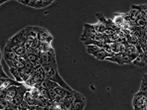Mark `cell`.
Returning <instances> with one entry per match:
<instances>
[{
	"label": "cell",
	"mask_w": 147,
	"mask_h": 110,
	"mask_svg": "<svg viewBox=\"0 0 147 110\" xmlns=\"http://www.w3.org/2000/svg\"><path fill=\"white\" fill-rule=\"evenodd\" d=\"M42 66L44 68L45 72H46V78H48L50 80L58 83L60 86L66 88V89L69 90V91H71V92L73 91V89L68 85V83H66V81L63 80V78L60 76L59 72H58L57 62H54L50 64H43Z\"/></svg>",
	"instance_id": "obj_1"
},
{
	"label": "cell",
	"mask_w": 147,
	"mask_h": 110,
	"mask_svg": "<svg viewBox=\"0 0 147 110\" xmlns=\"http://www.w3.org/2000/svg\"><path fill=\"white\" fill-rule=\"evenodd\" d=\"M135 59L136 58L127 55L126 53L122 52V53L115 54V55L111 58H107V61L116 62V64H132V62L134 61Z\"/></svg>",
	"instance_id": "obj_2"
},
{
	"label": "cell",
	"mask_w": 147,
	"mask_h": 110,
	"mask_svg": "<svg viewBox=\"0 0 147 110\" xmlns=\"http://www.w3.org/2000/svg\"><path fill=\"white\" fill-rule=\"evenodd\" d=\"M147 105V95L142 91H137L133 96L132 99V108L135 109H142Z\"/></svg>",
	"instance_id": "obj_3"
},
{
	"label": "cell",
	"mask_w": 147,
	"mask_h": 110,
	"mask_svg": "<svg viewBox=\"0 0 147 110\" xmlns=\"http://www.w3.org/2000/svg\"><path fill=\"white\" fill-rule=\"evenodd\" d=\"M26 42L25 39V29L21 30L17 34H15L11 39H9L7 42V45H13V46H24Z\"/></svg>",
	"instance_id": "obj_4"
},
{
	"label": "cell",
	"mask_w": 147,
	"mask_h": 110,
	"mask_svg": "<svg viewBox=\"0 0 147 110\" xmlns=\"http://www.w3.org/2000/svg\"><path fill=\"white\" fill-rule=\"evenodd\" d=\"M86 107V98L81 93L76 91V98L69 110H84Z\"/></svg>",
	"instance_id": "obj_5"
},
{
	"label": "cell",
	"mask_w": 147,
	"mask_h": 110,
	"mask_svg": "<svg viewBox=\"0 0 147 110\" xmlns=\"http://www.w3.org/2000/svg\"><path fill=\"white\" fill-rule=\"evenodd\" d=\"M30 89V87L26 86L25 85H22V86H19L18 87V91H17L16 95L15 97L13 98V101L12 103L16 106H20L22 104V102L24 101V96H25V93Z\"/></svg>",
	"instance_id": "obj_6"
},
{
	"label": "cell",
	"mask_w": 147,
	"mask_h": 110,
	"mask_svg": "<svg viewBox=\"0 0 147 110\" xmlns=\"http://www.w3.org/2000/svg\"><path fill=\"white\" fill-rule=\"evenodd\" d=\"M35 30L37 32V35H38V40L41 43H49V44H51V42L53 41V37L46 29L41 27H35Z\"/></svg>",
	"instance_id": "obj_7"
},
{
	"label": "cell",
	"mask_w": 147,
	"mask_h": 110,
	"mask_svg": "<svg viewBox=\"0 0 147 110\" xmlns=\"http://www.w3.org/2000/svg\"><path fill=\"white\" fill-rule=\"evenodd\" d=\"M41 59H42L43 64H52V62H56V55H55L54 49H52L51 51H49V52H46V53L41 54Z\"/></svg>",
	"instance_id": "obj_8"
},
{
	"label": "cell",
	"mask_w": 147,
	"mask_h": 110,
	"mask_svg": "<svg viewBox=\"0 0 147 110\" xmlns=\"http://www.w3.org/2000/svg\"><path fill=\"white\" fill-rule=\"evenodd\" d=\"M22 86L24 85V83H21L17 80H13L12 78H7V79H0V89H7L10 86Z\"/></svg>",
	"instance_id": "obj_9"
},
{
	"label": "cell",
	"mask_w": 147,
	"mask_h": 110,
	"mask_svg": "<svg viewBox=\"0 0 147 110\" xmlns=\"http://www.w3.org/2000/svg\"><path fill=\"white\" fill-rule=\"evenodd\" d=\"M25 39L27 42H34L38 39V35L35 30V27L25 28Z\"/></svg>",
	"instance_id": "obj_10"
},
{
	"label": "cell",
	"mask_w": 147,
	"mask_h": 110,
	"mask_svg": "<svg viewBox=\"0 0 147 110\" xmlns=\"http://www.w3.org/2000/svg\"><path fill=\"white\" fill-rule=\"evenodd\" d=\"M113 56H114L113 54H109L107 51H105V49L102 48L100 51L98 52L94 57L96 58V59L99 60V61H105V60H107V58H111V57H113Z\"/></svg>",
	"instance_id": "obj_11"
},
{
	"label": "cell",
	"mask_w": 147,
	"mask_h": 110,
	"mask_svg": "<svg viewBox=\"0 0 147 110\" xmlns=\"http://www.w3.org/2000/svg\"><path fill=\"white\" fill-rule=\"evenodd\" d=\"M4 59L5 61H20L22 57L18 56L14 52H4Z\"/></svg>",
	"instance_id": "obj_12"
},
{
	"label": "cell",
	"mask_w": 147,
	"mask_h": 110,
	"mask_svg": "<svg viewBox=\"0 0 147 110\" xmlns=\"http://www.w3.org/2000/svg\"><path fill=\"white\" fill-rule=\"evenodd\" d=\"M112 21H113L114 24L117 26L120 30L122 29L123 26L125 24V19H124V17H123V14H115V16H114Z\"/></svg>",
	"instance_id": "obj_13"
},
{
	"label": "cell",
	"mask_w": 147,
	"mask_h": 110,
	"mask_svg": "<svg viewBox=\"0 0 147 110\" xmlns=\"http://www.w3.org/2000/svg\"><path fill=\"white\" fill-rule=\"evenodd\" d=\"M53 3L52 0H35V3H34L33 8H37V9H40V8H45L47 6H49L50 4Z\"/></svg>",
	"instance_id": "obj_14"
},
{
	"label": "cell",
	"mask_w": 147,
	"mask_h": 110,
	"mask_svg": "<svg viewBox=\"0 0 147 110\" xmlns=\"http://www.w3.org/2000/svg\"><path fill=\"white\" fill-rule=\"evenodd\" d=\"M24 101L28 103V105H29V106H34V105H36L37 99H35V98L33 97V95H32L31 92H30V89L25 93Z\"/></svg>",
	"instance_id": "obj_15"
},
{
	"label": "cell",
	"mask_w": 147,
	"mask_h": 110,
	"mask_svg": "<svg viewBox=\"0 0 147 110\" xmlns=\"http://www.w3.org/2000/svg\"><path fill=\"white\" fill-rule=\"evenodd\" d=\"M10 68V72H11V74L14 76L15 80L19 81V82H21V83H24L23 78H22V75H21L20 70H18V68Z\"/></svg>",
	"instance_id": "obj_16"
},
{
	"label": "cell",
	"mask_w": 147,
	"mask_h": 110,
	"mask_svg": "<svg viewBox=\"0 0 147 110\" xmlns=\"http://www.w3.org/2000/svg\"><path fill=\"white\" fill-rule=\"evenodd\" d=\"M132 64H134L136 66H139V68H144L147 64L145 62V60H144V56H138L132 62Z\"/></svg>",
	"instance_id": "obj_17"
},
{
	"label": "cell",
	"mask_w": 147,
	"mask_h": 110,
	"mask_svg": "<svg viewBox=\"0 0 147 110\" xmlns=\"http://www.w3.org/2000/svg\"><path fill=\"white\" fill-rule=\"evenodd\" d=\"M140 91H142L143 93H145L147 95V72L143 75L141 79V85H140Z\"/></svg>",
	"instance_id": "obj_18"
},
{
	"label": "cell",
	"mask_w": 147,
	"mask_h": 110,
	"mask_svg": "<svg viewBox=\"0 0 147 110\" xmlns=\"http://www.w3.org/2000/svg\"><path fill=\"white\" fill-rule=\"evenodd\" d=\"M101 49L102 48L98 47V46H86V52L92 56H94L98 52L100 51Z\"/></svg>",
	"instance_id": "obj_19"
},
{
	"label": "cell",
	"mask_w": 147,
	"mask_h": 110,
	"mask_svg": "<svg viewBox=\"0 0 147 110\" xmlns=\"http://www.w3.org/2000/svg\"><path fill=\"white\" fill-rule=\"evenodd\" d=\"M39 49H40L41 53H46V52L51 51V50L53 49V48H52L51 44H49V43H40Z\"/></svg>",
	"instance_id": "obj_20"
},
{
	"label": "cell",
	"mask_w": 147,
	"mask_h": 110,
	"mask_svg": "<svg viewBox=\"0 0 147 110\" xmlns=\"http://www.w3.org/2000/svg\"><path fill=\"white\" fill-rule=\"evenodd\" d=\"M10 104H11V102H9V101H7V100H6V99L0 98V108H1V110H5V109H7L8 107L10 106Z\"/></svg>",
	"instance_id": "obj_21"
},
{
	"label": "cell",
	"mask_w": 147,
	"mask_h": 110,
	"mask_svg": "<svg viewBox=\"0 0 147 110\" xmlns=\"http://www.w3.org/2000/svg\"><path fill=\"white\" fill-rule=\"evenodd\" d=\"M14 53H16L18 56H20V57H23L24 55H26V49L24 46H20L18 47L16 50H15Z\"/></svg>",
	"instance_id": "obj_22"
},
{
	"label": "cell",
	"mask_w": 147,
	"mask_h": 110,
	"mask_svg": "<svg viewBox=\"0 0 147 110\" xmlns=\"http://www.w3.org/2000/svg\"><path fill=\"white\" fill-rule=\"evenodd\" d=\"M147 25V17H142V18L138 19L136 21V26H139V27L143 28L144 26Z\"/></svg>",
	"instance_id": "obj_23"
},
{
	"label": "cell",
	"mask_w": 147,
	"mask_h": 110,
	"mask_svg": "<svg viewBox=\"0 0 147 110\" xmlns=\"http://www.w3.org/2000/svg\"><path fill=\"white\" fill-rule=\"evenodd\" d=\"M19 3L21 4H24V5H27V6H30V7H33L34 6V3H35V0H18Z\"/></svg>",
	"instance_id": "obj_24"
},
{
	"label": "cell",
	"mask_w": 147,
	"mask_h": 110,
	"mask_svg": "<svg viewBox=\"0 0 147 110\" xmlns=\"http://www.w3.org/2000/svg\"><path fill=\"white\" fill-rule=\"evenodd\" d=\"M7 78H9V77L4 73L3 70H2V66H0V79H7Z\"/></svg>",
	"instance_id": "obj_25"
},
{
	"label": "cell",
	"mask_w": 147,
	"mask_h": 110,
	"mask_svg": "<svg viewBox=\"0 0 147 110\" xmlns=\"http://www.w3.org/2000/svg\"><path fill=\"white\" fill-rule=\"evenodd\" d=\"M143 110H147V105H146L145 107H144V108H143Z\"/></svg>",
	"instance_id": "obj_26"
},
{
	"label": "cell",
	"mask_w": 147,
	"mask_h": 110,
	"mask_svg": "<svg viewBox=\"0 0 147 110\" xmlns=\"http://www.w3.org/2000/svg\"><path fill=\"white\" fill-rule=\"evenodd\" d=\"M135 110H143V108H142V109H135Z\"/></svg>",
	"instance_id": "obj_27"
}]
</instances>
